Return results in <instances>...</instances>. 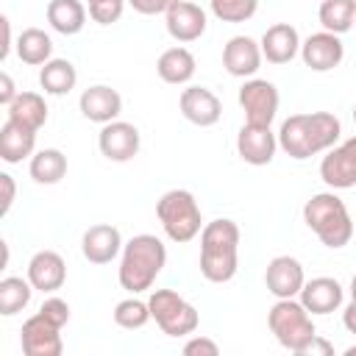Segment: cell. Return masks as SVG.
<instances>
[{
  "label": "cell",
  "instance_id": "cell-1",
  "mask_svg": "<svg viewBox=\"0 0 356 356\" xmlns=\"http://www.w3.org/2000/svg\"><path fill=\"white\" fill-rule=\"evenodd\" d=\"M342 136V122L331 111H309V114H292L278 128V147L295 159L306 161L312 156H320L331 150Z\"/></svg>",
  "mask_w": 356,
  "mask_h": 356
},
{
  "label": "cell",
  "instance_id": "cell-2",
  "mask_svg": "<svg viewBox=\"0 0 356 356\" xmlns=\"http://www.w3.org/2000/svg\"><path fill=\"white\" fill-rule=\"evenodd\" d=\"M239 225L217 217L200 231V275L211 284H228L239 270Z\"/></svg>",
  "mask_w": 356,
  "mask_h": 356
},
{
  "label": "cell",
  "instance_id": "cell-3",
  "mask_svg": "<svg viewBox=\"0 0 356 356\" xmlns=\"http://www.w3.org/2000/svg\"><path fill=\"white\" fill-rule=\"evenodd\" d=\"M164 264H167L164 242L159 236H153V234H136L122 245L117 281L131 295L147 292L156 284V278L161 275Z\"/></svg>",
  "mask_w": 356,
  "mask_h": 356
},
{
  "label": "cell",
  "instance_id": "cell-4",
  "mask_svg": "<svg viewBox=\"0 0 356 356\" xmlns=\"http://www.w3.org/2000/svg\"><path fill=\"white\" fill-rule=\"evenodd\" d=\"M303 222L331 250L345 248L353 236V220L348 214V206L334 189L317 192L303 203Z\"/></svg>",
  "mask_w": 356,
  "mask_h": 356
},
{
  "label": "cell",
  "instance_id": "cell-5",
  "mask_svg": "<svg viewBox=\"0 0 356 356\" xmlns=\"http://www.w3.org/2000/svg\"><path fill=\"white\" fill-rule=\"evenodd\" d=\"M156 217L167 239L186 245L203 231V214L189 189H167L156 203Z\"/></svg>",
  "mask_w": 356,
  "mask_h": 356
},
{
  "label": "cell",
  "instance_id": "cell-6",
  "mask_svg": "<svg viewBox=\"0 0 356 356\" xmlns=\"http://www.w3.org/2000/svg\"><path fill=\"white\" fill-rule=\"evenodd\" d=\"M267 325L278 345L292 353H300V348L317 334L309 309L298 298H278L267 312Z\"/></svg>",
  "mask_w": 356,
  "mask_h": 356
},
{
  "label": "cell",
  "instance_id": "cell-7",
  "mask_svg": "<svg viewBox=\"0 0 356 356\" xmlns=\"http://www.w3.org/2000/svg\"><path fill=\"white\" fill-rule=\"evenodd\" d=\"M147 303H150V317L156 320V325L167 337H175V339L189 337L200 325L197 309L184 295H178L175 289H153Z\"/></svg>",
  "mask_w": 356,
  "mask_h": 356
},
{
  "label": "cell",
  "instance_id": "cell-8",
  "mask_svg": "<svg viewBox=\"0 0 356 356\" xmlns=\"http://www.w3.org/2000/svg\"><path fill=\"white\" fill-rule=\"evenodd\" d=\"M281 95L273 81L267 78H248L239 86V106L245 111V122L250 125H273L278 114Z\"/></svg>",
  "mask_w": 356,
  "mask_h": 356
},
{
  "label": "cell",
  "instance_id": "cell-9",
  "mask_svg": "<svg viewBox=\"0 0 356 356\" xmlns=\"http://www.w3.org/2000/svg\"><path fill=\"white\" fill-rule=\"evenodd\" d=\"M320 178L334 192L356 186V136H348L325 150L320 161Z\"/></svg>",
  "mask_w": 356,
  "mask_h": 356
},
{
  "label": "cell",
  "instance_id": "cell-10",
  "mask_svg": "<svg viewBox=\"0 0 356 356\" xmlns=\"http://www.w3.org/2000/svg\"><path fill=\"white\" fill-rule=\"evenodd\" d=\"M97 147L108 161H117V164L131 161L142 147L139 128L134 122H125V120H111V122L100 125Z\"/></svg>",
  "mask_w": 356,
  "mask_h": 356
},
{
  "label": "cell",
  "instance_id": "cell-11",
  "mask_svg": "<svg viewBox=\"0 0 356 356\" xmlns=\"http://www.w3.org/2000/svg\"><path fill=\"white\" fill-rule=\"evenodd\" d=\"M300 58L312 72H331L345 58V44L331 31H317L300 42Z\"/></svg>",
  "mask_w": 356,
  "mask_h": 356
},
{
  "label": "cell",
  "instance_id": "cell-12",
  "mask_svg": "<svg viewBox=\"0 0 356 356\" xmlns=\"http://www.w3.org/2000/svg\"><path fill=\"white\" fill-rule=\"evenodd\" d=\"M278 150V134H273L270 125H250L245 122L236 134V153L250 167H264L275 159Z\"/></svg>",
  "mask_w": 356,
  "mask_h": 356
},
{
  "label": "cell",
  "instance_id": "cell-13",
  "mask_svg": "<svg viewBox=\"0 0 356 356\" xmlns=\"http://www.w3.org/2000/svg\"><path fill=\"white\" fill-rule=\"evenodd\" d=\"M19 345L25 356H61L64 342H61V328L53 325L47 317L39 312L22 323L19 331Z\"/></svg>",
  "mask_w": 356,
  "mask_h": 356
},
{
  "label": "cell",
  "instance_id": "cell-14",
  "mask_svg": "<svg viewBox=\"0 0 356 356\" xmlns=\"http://www.w3.org/2000/svg\"><path fill=\"white\" fill-rule=\"evenodd\" d=\"M303 284H306V273H303V264L295 256L270 259V264L264 270V286L275 300L278 298H298Z\"/></svg>",
  "mask_w": 356,
  "mask_h": 356
},
{
  "label": "cell",
  "instance_id": "cell-15",
  "mask_svg": "<svg viewBox=\"0 0 356 356\" xmlns=\"http://www.w3.org/2000/svg\"><path fill=\"white\" fill-rule=\"evenodd\" d=\"M178 108H181L184 120L197 125V128H211L222 117L220 97L206 86H186L181 92V97H178Z\"/></svg>",
  "mask_w": 356,
  "mask_h": 356
},
{
  "label": "cell",
  "instance_id": "cell-16",
  "mask_svg": "<svg viewBox=\"0 0 356 356\" xmlns=\"http://www.w3.org/2000/svg\"><path fill=\"white\" fill-rule=\"evenodd\" d=\"M122 234L117 225L108 222H97L89 225L81 236V253L89 264H111L120 253H122Z\"/></svg>",
  "mask_w": 356,
  "mask_h": 356
},
{
  "label": "cell",
  "instance_id": "cell-17",
  "mask_svg": "<svg viewBox=\"0 0 356 356\" xmlns=\"http://www.w3.org/2000/svg\"><path fill=\"white\" fill-rule=\"evenodd\" d=\"M164 25H167V33H170L175 42L189 44V42H197V39L206 33L209 17H206V11H203L197 3L178 0V3L164 14Z\"/></svg>",
  "mask_w": 356,
  "mask_h": 356
},
{
  "label": "cell",
  "instance_id": "cell-18",
  "mask_svg": "<svg viewBox=\"0 0 356 356\" xmlns=\"http://www.w3.org/2000/svg\"><path fill=\"white\" fill-rule=\"evenodd\" d=\"M261 44L253 36H231L222 47V67L234 78H253L261 67Z\"/></svg>",
  "mask_w": 356,
  "mask_h": 356
},
{
  "label": "cell",
  "instance_id": "cell-19",
  "mask_svg": "<svg viewBox=\"0 0 356 356\" xmlns=\"http://www.w3.org/2000/svg\"><path fill=\"white\" fill-rule=\"evenodd\" d=\"M78 108L89 122L106 125V122H111V120H117L122 114V97H120L117 89H111L106 83H95V86L81 92Z\"/></svg>",
  "mask_w": 356,
  "mask_h": 356
},
{
  "label": "cell",
  "instance_id": "cell-20",
  "mask_svg": "<svg viewBox=\"0 0 356 356\" xmlns=\"http://www.w3.org/2000/svg\"><path fill=\"white\" fill-rule=\"evenodd\" d=\"M28 281L42 295H53L67 281V264L56 250H36L28 261Z\"/></svg>",
  "mask_w": 356,
  "mask_h": 356
},
{
  "label": "cell",
  "instance_id": "cell-21",
  "mask_svg": "<svg viewBox=\"0 0 356 356\" xmlns=\"http://www.w3.org/2000/svg\"><path fill=\"white\" fill-rule=\"evenodd\" d=\"M298 300L309 309L312 317H314V314H331V312H337V309L342 306L345 289H342V284H339L337 278H331V275H317V278H312V281L303 284Z\"/></svg>",
  "mask_w": 356,
  "mask_h": 356
},
{
  "label": "cell",
  "instance_id": "cell-22",
  "mask_svg": "<svg viewBox=\"0 0 356 356\" xmlns=\"http://www.w3.org/2000/svg\"><path fill=\"white\" fill-rule=\"evenodd\" d=\"M259 44H261V56L270 64H289L295 56H300V33L289 22L270 25L259 39Z\"/></svg>",
  "mask_w": 356,
  "mask_h": 356
},
{
  "label": "cell",
  "instance_id": "cell-23",
  "mask_svg": "<svg viewBox=\"0 0 356 356\" xmlns=\"http://www.w3.org/2000/svg\"><path fill=\"white\" fill-rule=\"evenodd\" d=\"M36 153V131L6 120L0 125V159L6 164H19L22 159H31Z\"/></svg>",
  "mask_w": 356,
  "mask_h": 356
},
{
  "label": "cell",
  "instance_id": "cell-24",
  "mask_svg": "<svg viewBox=\"0 0 356 356\" xmlns=\"http://www.w3.org/2000/svg\"><path fill=\"white\" fill-rule=\"evenodd\" d=\"M195 70H197V61H195V56L186 50V47H167L161 56H159V61H156V72H159V78L164 81V83H170V86H184V83H189L192 81V75H195Z\"/></svg>",
  "mask_w": 356,
  "mask_h": 356
},
{
  "label": "cell",
  "instance_id": "cell-25",
  "mask_svg": "<svg viewBox=\"0 0 356 356\" xmlns=\"http://www.w3.org/2000/svg\"><path fill=\"white\" fill-rule=\"evenodd\" d=\"M86 14H89V8L81 0H50L47 11H44L50 28L56 33H61V36L81 33L83 25H86Z\"/></svg>",
  "mask_w": 356,
  "mask_h": 356
},
{
  "label": "cell",
  "instance_id": "cell-26",
  "mask_svg": "<svg viewBox=\"0 0 356 356\" xmlns=\"http://www.w3.org/2000/svg\"><path fill=\"white\" fill-rule=\"evenodd\" d=\"M75 83H78V70L67 58H50L39 70V86L44 89V95H56V97L70 95Z\"/></svg>",
  "mask_w": 356,
  "mask_h": 356
},
{
  "label": "cell",
  "instance_id": "cell-27",
  "mask_svg": "<svg viewBox=\"0 0 356 356\" xmlns=\"http://www.w3.org/2000/svg\"><path fill=\"white\" fill-rule=\"evenodd\" d=\"M6 120H14L31 131H39L47 122V103L39 92H19L6 108Z\"/></svg>",
  "mask_w": 356,
  "mask_h": 356
},
{
  "label": "cell",
  "instance_id": "cell-28",
  "mask_svg": "<svg viewBox=\"0 0 356 356\" xmlns=\"http://www.w3.org/2000/svg\"><path fill=\"white\" fill-rule=\"evenodd\" d=\"M17 56L28 67H42L53 58V39L42 28H25L17 36Z\"/></svg>",
  "mask_w": 356,
  "mask_h": 356
},
{
  "label": "cell",
  "instance_id": "cell-29",
  "mask_svg": "<svg viewBox=\"0 0 356 356\" xmlns=\"http://www.w3.org/2000/svg\"><path fill=\"white\" fill-rule=\"evenodd\" d=\"M28 172L36 184H58L64 175H67V156L58 150V147H42L31 156V164H28Z\"/></svg>",
  "mask_w": 356,
  "mask_h": 356
},
{
  "label": "cell",
  "instance_id": "cell-30",
  "mask_svg": "<svg viewBox=\"0 0 356 356\" xmlns=\"http://www.w3.org/2000/svg\"><path fill=\"white\" fill-rule=\"evenodd\" d=\"M317 19L323 31H331L337 36L348 33L356 19V0H320Z\"/></svg>",
  "mask_w": 356,
  "mask_h": 356
},
{
  "label": "cell",
  "instance_id": "cell-31",
  "mask_svg": "<svg viewBox=\"0 0 356 356\" xmlns=\"http://www.w3.org/2000/svg\"><path fill=\"white\" fill-rule=\"evenodd\" d=\"M31 295H33V284L19 275H6L0 281V314L3 317H14L19 314L22 309H28L31 303Z\"/></svg>",
  "mask_w": 356,
  "mask_h": 356
},
{
  "label": "cell",
  "instance_id": "cell-32",
  "mask_svg": "<svg viewBox=\"0 0 356 356\" xmlns=\"http://www.w3.org/2000/svg\"><path fill=\"white\" fill-rule=\"evenodd\" d=\"M111 314H114V323H117L120 328H125V331L145 328L147 320H153V317H150V303H147V300H139L136 295L120 300Z\"/></svg>",
  "mask_w": 356,
  "mask_h": 356
},
{
  "label": "cell",
  "instance_id": "cell-33",
  "mask_svg": "<svg viewBox=\"0 0 356 356\" xmlns=\"http://www.w3.org/2000/svg\"><path fill=\"white\" fill-rule=\"evenodd\" d=\"M209 8L220 22L239 25L259 11V0H209Z\"/></svg>",
  "mask_w": 356,
  "mask_h": 356
},
{
  "label": "cell",
  "instance_id": "cell-34",
  "mask_svg": "<svg viewBox=\"0 0 356 356\" xmlns=\"http://www.w3.org/2000/svg\"><path fill=\"white\" fill-rule=\"evenodd\" d=\"M125 3L128 0H86V8L97 25H114V22H120Z\"/></svg>",
  "mask_w": 356,
  "mask_h": 356
},
{
  "label": "cell",
  "instance_id": "cell-35",
  "mask_svg": "<svg viewBox=\"0 0 356 356\" xmlns=\"http://www.w3.org/2000/svg\"><path fill=\"white\" fill-rule=\"evenodd\" d=\"M39 314H42V317H47L53 325L64 328V325L70 323V303H67L64 298H58V295H50V298H44V300H42Z\"/></svg>",
  "mask_w": 356,
  "mask_h": 356
},
{
  "label": "cell",
  "instance_id": "cell-36",
  "mask_svg": "<svg viewBox=\"0 0 356 356\" xmlns=\"http://www.w3.org/2000/svg\"><path fill=\"white\" fill-rule=\"evenodd\" d=\"M184 353L186 356H217L220 353V345L214 342V339H209V337H192V339H186V345H184Z\"/></svg>",
  "mask_w": 356,
  "mask_h": 356
},
{
  "label": "cell",
  "instance_id": "cell-37",
  "mask_svg": "<svg viewBox=\"0 0 356 356\" xmlns=\"http://www.w3.org/2000/svg\"><path fill=\"white\" fill-rule=\"evenodd\" d=\"M178 0H128V6L136 11V14H145V17H156V14H167Z\"/></svg>",
  "mask_w": 356,
  "mask_h": 356
},
{
  "label": "cell",
  "instance_id": "cell-38",
  "mask_svg": "<svg viewBox=\"0 0 356 356\" xmlns=\"http://www.w3.org/2000/svg\"><path fill=\"white\" fill-rule=\"evenodd\" d=\"M334 353V345L331 342H325L320 334H314L303 348H300V353L298 356H331Z\"/></svg>",
  "mask_w": 356,
  "mask_h": 356
},
{
  "label": "cell",
  "instance_id": "cell-39",
  "mask_svg": "<svg viewBox=\"0 0 356 356\" xmlns=\"http://www.w3.org/2000/svg\"><path fill=\"white\" fill-rule=\"evenodd\" d=\"M19 92L14 89V78L8 75V72H0V106H11L14 103V97H17Z\"/></svg>",
  "mask_w": 356,
  "mask_h": 356
},
{
  "label": "cell",
  "instance_id": "cell-40",
  "mask_svg": "<svg viewBox=\"0 0 356 356\" xmlns=\"http://www.w3.org/2000/svg\"><path fill=\"white\" fill-rule=\"evenodd\" d=\"M0 184H3V214H8V211H11V203H14V195H17L14 175L0 172Z\"/></svg>",
  "mask_w": 356,
  "mask_h": 356
},
{
  "label": "cell",
  "instance_id": "cell-41",
  "mask_svg": "<svg viewBox=\"0 0 356 356\" xmlns=\"http://www.w3.org/2000/svg\"><path fill=\"white\" fill-rule=\"evenodd\" d=\"M342 325L348 328V334H356V300H350L342 312Z\"/></svg>",
  "mask_w": 356,
  "mask_h": 356
},
{
  "label": "cell",
  "instance_id": "cell-42",
  "mask_svg": "<svg viewBox=\"0 0 356 356\" xmlns=\"http://www.w3.org/2000/svg\"><path fill=\"white\" fill-rule=\"evenodd\" d=\"M3 22V47H0V58H8V50H11V22L8 17H0Z\"/></svg>",
  "mask_w": 356,
  "mask_h": 356
},
{
  "label": "cell",
  "instance_id": "cell-43",
  "mask_svg": "<svg viewBox=\"0 0 356 356\" xmlns=\"http://www.w3.org/2000/svg\"><path fill=\"white\" fill-rule=\"evenodd\" d=\"M350 300H356V273H353V278H350Z\"/></svg>",
  "mask_w": 356,
  "mask_h": 356
},
{
  "label": "cell",
  "instance_id": "cell-44",
  "mask_svg": "<svg viewBox=\"0 0 356 356\" xmlns=\"http://www.w3.org/2000/svg\"><path fill=\"white\" fill-rule=\"evenodd\" d=\"M345 356H356V345H350V348L345 350Z\"/></svg>",
  "mask_w": 356,
  "mask_h": 356
},
{
  "label": "cell",
  "instance_id": "cell-45",
  "mask_svg": "<svg viewBox=\"0 0 356 356\" xmlns=\"http://www.w3.org/2000/svg\"><path fill=\"white\" fill-rule=\"evenodd\" d=\"M353 122H356V106H353Z\"/></svg>",
  "mask_w": 356,
  "mask_h": 356
},
{
  "label": "cell",
  "instance_id": "cell-46",
  "mask_svg": "<svg viewBox=\"0 0 356 356\" xmlns=\"http://www.w3.org/2000/svg\"><path fill=\"white\" fill-rule=\"evenodd\" d=\"M353 28H356V19H353Z\"/></svg>",
  "mask_w": 356,
  "mask_h": 356
}]
</instances>
